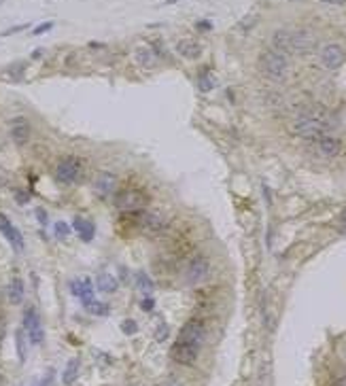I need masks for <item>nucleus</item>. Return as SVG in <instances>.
<instances>
[{
	"label": "nucleus",
	"mask_w": 346,
	"mask_h": 386,
	"mask_svg": "<svg viewBox=\"0 0 346 386\" xmlns=\"http://www.w3.org/2000/svg\"><path fill=\"white\" fill-rule=\"evenodd\" d=\"M259 70L266 79H270L274 83H282L289 75V59L282 53L266 51L259 57Z\"/></svg>",
	"instance_id": "nucleus-2"
},
{
	"label": "nucleus",
	"mask_w": 346,
	"mask_h": 386,
	"mask_svg": "<svg viewBox=\"0 0 346 386\" xmlns=\"http://www.w3.org/2000/svg\"><path fill=\"white\" fill-rule=\"evenodd\" d=\"M53 234H55V238H59V240H66L68 238V234H70V227L66 225V223H55V227H53Z\"/></svg>",
	"instance_id": "nucleus-26"
},
{
	"label": "nucleus",
	"mask_w": 346,
	"mask_h": 386,
	"mask_svg": "<svg viewBox=\"0 0 346 386\" xmlns=\"http://www.w3.org/2000/svg\"><path fill=\"white\" fill-rule=\"evenodd\" d=\"M0 234H3L7 240H9V244L13 246L15 250H21L23 248V238L19 234V229L9 221V216L5 214H0Z\"/></svg>",
	"instance_id": "nucleus-12"
},
{
	"label": "nucleus",
	"mask_w": 346,
	"mask_h": 386,
	"mask_svg": "<svg viewBox=\"0 0 346 386\" xmlns=\"http://www.w3.org/2000/svg\"><path fill=\"white\" fill-rule=\"evenodd\" d=\"M5 335H7V320H5V314L0 312V344L5 342Z\"/></svg>",
	"instance_id": "nucleus-32"
},
{
	"label": "nucleus",
	"mask_w": 346,
	"mask_h": 386,
	"mask_svg": "<svg viewBox=\"0 0 346 386\" xmlns=\"http://www.w3.org/2000/svg\"><path fill=\"white\" fill-rule=\"evenodd\" d=\"M32 386H37V384H32Z\"/></svg>",
	"instance_id": "nucleus-42"
},
{
	"label": "nucleus",
	"mask_w": 346,
	"mask_h": 386,
	"mask_svg": "<svg viewBox=\"0 0 346 386\" xmlns=\"http://www.w3.org/2000/svg\"><path fill=\"white\" fill-rule=\"evenodd\" d=\"M198 87H200V91H210L212 87H214V81H212V77L208 75H200V79H198Z\"/></svg>",
	"instance_id": "nucleus-25"
},
{
	"label": "nucleus",
	"mask_w": 346,
	"mask_h": 386,
	"mask_svg": "<svg viewBox=\"0 0 346 386\" xmlns=\"http://www.w3.org/2000/svg\"><path fill=\"white\" fill-rule=\"evenodd\" d=\"M210 274V263L206 257H196L187 268V282L189 284H200L208 278Z\"/></svg>",
	"instance_id": "nucleus-10"
},
{
	"label": "nucleus",
	"mask_w": 346,
	"mask_h": 386,
	"mask_svg": "<svg viewBox=\"0 0 346 386\" xmlns=\"http://www.w3.org/2000/svg\"><path fill=\"white\" fill-rule=\"evenodd\" d=\"M176 340L178 342H185V344L194 346V348H198V350H200L202 344H204V340H206V325H204V320H200V318L187 320L183 325V329H181V333H178Z\"/></svg>",
	"instance_id": "nucleus-4"
},
{
	"label": "nucleus",
	"mask_w": 346,
	"mask_h": 386,
	"mask_svg": "<svg viewBox=\"0 0 346 386\" xmlns=\"http://www.w3.org/2000/svg\"><path fill=\"white\" fill-rule=\"evenodd\" d=\"M329 121L325 115L321 113H308V115H302L300 119H295L293 125H291V132L295 136L300 138H308V140H319L321 136L327 134L329 130Z\"/></svg>",
	"instance_id": "nucleus-1"
},
{
	"label": "nucleus",
	"mask_w": 346,
	"mask_h": 386,
	"mask_svg": "<svg viewBox=\"0 0 346 386\" xmlns=\"http://www.w3.org/2000/svg\"><path fill=\"white\" fill-rule=\"evenodd\" d=\"M158 386H183V382L181 380H178L176 376H168V378H164Z\"/></svg>",
	"instance_id": "nucleus-30"
},
{
	"label": "nucleus",
	"mask_w": 346,
	"mask_h": 386,
	"mask_svg": "<svg viewBox=\"0 0 346 386\" xmlns=\"http://www.w3.org/2000/svg\"><path fill=\"white\" fill-rule=\"evenodd\" d=\"M272 51L282 53V55L291 53V30L280 28L272 34Z\"/></svg>",
	"instance_id": "nucleus-15"
},
{
	"label": "nucleus",
	"mask_w": 346,
	"mask_h": 386,
	"mask_svg": "<svg viewBox=\"0 0 346 386\" xmlns=\"http://www.w3.org/2000/svg\"><path fill=\"white\" fill-rule=\"evenodd\" d=\"M166 337H168V325L162 323L160 327H158V333H155V340H158V342H164Z\"/></svg>",
	"instance_id": "nucleus-29"
},
{
	"label": "nucleus",
	"mask_w": 346,
	"mask_h": 386,
	"mask_svg": "<svg viewBox=\"0 0 346 386\" xmlns=\"http://www.w3.org/2000/svg\"><path fill=\"white\" fill-rule=\"evenodd\" d=\"M28 28V23H21V26H15V28H9L3 32V36H9V34H15V32H21V30H26Z\"/></svg>",
	"instance_id": "nucleus-35"
},
{
	"label": "nucleus",
	"mask_w": 346,
	"mask_h": 386,
	"mask_svg": "<svg viewBox=\"0 0 346 386\" xmlns=\"http://www.w3.org/2000/svg\"><path fill=\"white\" fill-rule=\"evenodd\" d=\"M70 291H73L75 297H79L83 304L93 299V284L89 278H79V280H73L70 282Z\"/></svg>",
	"instance_id": "nucleus-16"
},
{
	"label": "nucleus",
	"mask_w": 346,
	"mask_h": 386,
	"mask_svg": "<svg viewBox=\"0 0 346 386\" xmlns=\"http://www.w3.org/2000/svg\"><path fill=\"white\" fill-rule=\"evenodd\" d=\"M96 284H98V288L102 293H113V291H117V278L113 274H100L98 276V280H96Z\"/></svg>",
	"instance_id": "nucleus-23"
},
{
	"label": "nucleus",
	"mask_w": 346,
	"mask_h": 386,
	"mask_svg": "<svg viewBox=\"0 0 346 386\" xmlns=\"http://www.w3.org/2000/svg\"><path fill=\"white\" fill-rule=\"evenodd\" d=\"M37 216H39V221H41L43 225H47V212H45L43 208H39V210H37Z\"/></svg>",
	"instance_id": "nucleus-36"
},
{
	"label": "nucleus",
	"mask_w": 346,
	"mask_h": 386,
	"mask_svg": "<svg viewBox=\"0 0 346 386\" xmlns=\"http://www.w3.org/2000/svg\"><path fill=\"white\" fill-rule=\"evenodd\" d=\"M17 352H19V359L23 361L26 359V348H23V333L17 331Z\"/></svg>",
	"instance_id": "nucleus-31"
},
{
	"label": "nucleus",
	"mask_w": 346,
	"mask_h": 386,
	"mask_svg": "<svg viewBox=\"0 0 346 386\" xmlns=\"http://www.w3.org/2000/svg\"><path fill=\"white\" fill-rule=\"evenodd\" d=\"M147 193L145 191H140V189H134V187H130V189H123V191H119L117 193V198H115V206L125 212V214H134V212H142L147 208Z\"/></svg>",
	"instance_id": "nucleus-3"
},
{
	"label": "nucleus",
	"mask_w": 346,
	"mask_h": 386,
	"mask_svg": "<svg viewBox=\"0 0 346 386\" xmlns=\"http://www.w3.org/2000/svg\"><path fill=\"white\" fill-rule=\"evenodd\" d=\"M79 369H81V361L79 359H70L68 361V365H66V369H64V373H62V380H64V384H73L77 378H79Z\"/></svg>",
	"instance_id": "nucleus-22"
},
{
	"label": "nucleus",
	"mask_w": 346,
	"mask_h": 386,
	"mask_svg": "<svg viewBox=\"0 0 346 386\" xmlns=\"http://www.w3.org/2000/svg\"><path fill=\"white\" fill-rule=\"evenodd\" d=\"M176 51L181 53L185 59H196V57H200V53H202L200 45H198L196 41H192V39H183V41H178V45H176Z\"/></svg>",
	"instance_id": "nucleus-18"
},
{
	"label": "nucleus",
	"mask_w": 346,
	"mask_h": 386,
	"mask_svg": "<svg viewBox=\"0 0 346 386\" xmlns=\"http://www.w3.org/2000/svg\"><path fill=\"white\" fill-rule=\"evenodd\" d=\"M11 138L17 144H26L30 140V121L26 117H15L11 121Z\"/></svg>",
	"instance_id": "nucleus-13"
},
{
	"label": "nucleus",
	"mask_w": 346,
	"mask_h": 386,
	"mask_svg": "<svg viewBox=\"0 0 346 386\" xmlns=\"http://www.w3.org/2000/svg\"><path fill=\"white\" fill-rule=\"evenodd\" d=\"M314 34L310 30H295L291 32V53H300V55H306L314 49Z\"/></svg>",
	"instance_id": "nucleus-9"
},
{
	"label": "nucleus",
	"mask_w": 346,
	"mask_h": 386,
	"mask_svg": "<svg viewBox=\"0 0 346 386\" xmlns=\"http://www.w3.org/2000/svg\"><path fill=\"white\" fill-rule=\"evenodd\" d=\"M325 3H333V5H342L344 0H325Z\"/></svg>",
	"instance_id": "nucleus-40"
},
{
	"label": "nucleus",
	"mask_w": 346,
	"mask_h": 386,
	"mask_svg": "<svg viewBox=\"0 0 346 386\" xmlns=\"http://www.w3.org/2000/svg\"><path fill=\"white\" fill-rule=\"evenodd\" d=\"M53 28V21H45L43 26H37L34 28V34H43V32H49Z\"/></svg>",
	"instance_id": "nucleus-33"
},
{
	"label": "nucleus",
	"mask_w": 346,
	"mask_h": 386,
	"mask_svg": "<svg viewBox=\"0 0 346 386\" xmlns=\"http://www.w3.org/2000/svg\"><path fill=\"white\" fill-rule=\"evenodd\" d=\"M344 59H346V53L340 45H327L321 51V64L327 70H338L344 64Z\"/></svg>",
	"instance_id": "nucleus-11"
},
{
	"label": "nucleus",
	"mask_w": 346,
	"mask_h": 386,
	"mask_svg": "<svg viewBox=\"0 0 346 386\" xmlns=\"http://www.w3.org/2000/svg\"><path fill=\"white\" fill-rule=\"evenodd\" d=\"M340 219H342V221H344V225H346V210L342 212V216H340Z\"/></svg>",
	"instance_id": "nucleus-41"
},
{
	"label": "nucleus",
	"mask_w": 346,
	"mask_h": 386,
	"mask_svg": "<svg viewBox=\"0 0 346 386\" xmlns=\"http://www.w3.org/2000/svg\"><path fill=\"white\" fill-rule=\"evenodd\" d=\"M138 284H140V288H142V291H145L147 295H151V293H153V282L147 278L145 274H138Z\"/></svg>",
	"instance_id": "nucleus-27"
},
{
	"label": "nucleus",
	"mask_w": 346,
	"mask_h": 386,
	"mask_svg": "<svg viewBox=\"0 0 346 386\" xmlns=\"http://www.w3.org/2000/svg\"><path fill=\"white\" fill-rule=\"evenodd\" d=\"M198 355H200L198 348L189 346V344H185V342H178V340H176V342L172 344V348H170L172 361H174V363L185 365V367H192L196 361H198Z\"/></svg>",
	"instance_id": "nucleus-8"
},
{
	"label": "nucleus",
	"mask_w": 346,
	"mask_h": 386,
	"mask_svg": "<svg viewBox=\"0 0 346 386\" xmlns=\"http://www.w3.org/2000/svg\"><path fill=\"white\" fill-rule=\"evenodd\" d=\"M115 187H117V178L111 172H100L93 178V191H96L98 196H111Z\"/></svg>",
	"instance_id": "nucleus-14"
},
{
	"label": "nucleus",
	"mask_w": 346,
	"mask_h": 386,
	"mask_svg": "<svg viewBox=\"0 0 346 386\" xmlns=\"http://www.w3.org/2000/svg\"><path fill=\"white\" fill-rule=\"evenodd\" d=\"M83 176V164L79 157H64L55 168V178L64 185H73Z\"/></svg>",
	"instance_id": "nucleus-5"
},
{
	"label": "nucleus",
	"mask_w": 346,
	"mask_h": 386,
	"mask_svg": "<svg viewBox=\"0 0 346 386\" xmlns=\"http://www.w3.org/2000/svg\"><path fill=\"white\" fill-rule=\"evenodd\" d=\"M121 329H123L125 335H132V333L138 331V325H136L134 320H123V323H121Z\"/></svg>",
	"instance_id": "nucleus-28"
},
{
	"label": "nucleus",
	"mask_w": 346,
	"mask_h": 386,
	"mask_svg": "<svg viewBox=\"0 0 346 386\" xmlns=\"http://www.w3.org/2000/svg\"><path fill=\"white\" fill-rule=\"evenodd\" d=\"M53 378H55V373L49 369L47 371V376L43 378V382H41V386H53Z\"/></svg>",
	"instance_id": "nucleus-34"
},
{
	"label": "nucleus",
	"mask_w": 346,
	"mask_h": 386,
	"mask_svg": "<svg viewBox=\"0 0 346 386\" xmlns=\"http://www.w3.org/2000/svg\"><path fill=\"white\" fill-rule=\"evenodd\" d=\"M319 151L325 155V157H336V155L342 151V142H340V138H336V136H321L319 140Z\"/></svg>",
	"instance_id": "nucleus-17"
},
{
	"label": "nucleus",
	"mask_w": 346,
	"mask_h": 386,
	"mask_svg": "<svg viewBox=\"0 0 346 386\" xmlns=\"http://www.w3.org/2000/svg\"><path fill=\"white\" fill-rule=\"evenodd\" d=\"M9 301L13 306H19L23 301V282H21L19 276H13L9 282Z\"/></svg>",
	"instance_id": "nucleus-21"
},
{
	"label": "nucleus",
	"mask_w": 346,
	"mask_h": 386,
	"mask_svg": "<svg viewBox=\"0 0 346 386\" xmlns=\"http://www.w3.org/2000/svg\"><path fill=\"white\" fill-rule=\"evenodd\" d=\"M142 308H145V310H151V308H153V299L149 297V299L142 301Z\"/></svg>",
	"instance_id": "nucleus-37"
},
{
	"label": "nucleus",
	"mask_w": 346,
	"mask_h": 386,
	"mask_svg": "<svg viewBox=\"0 0 346 386\" xmlns=\"http://www.w3.org/2000/svg\"><path fill=\"white\" fill-rule=\"evenodd\" d=\"M85 308H87L89 314H96V316H104V314H109V306L102 304V301H96V299L87 301Z\"/></svg>",
	"instance_id": "nucleus-24"
},
{
	"label": "nucleus",
	"mask_w": 346,
	"mask_h": 386,
	"mask_svg": "<svg viewBox=\"0 0 346 386\" xmlns=\"http://www.w3.org/2000/svg\"><path fill=\"white\" fill-rule=\"evenodd\" d=\"M41 55H43V49H37V51H34V53H32V57H34V59H39Z\"/></svg>",
	"instance_id": "nucleus-39"
},
{
	"label": "nucleus",
	"mask_w": 346,
	"mask_h": 386,
	"mask_svg": "<svg viewBox=\"0 0 346 386\" xmlns=\"http://www.w3.org/2000/svg\"><path fill=\"white\" fill-rule=\"evenodd\" d=\"M198 28H200V30H208V28H210V23H208V21H200V26H198Z\"/></svg>",
	"instance_id": "nucleus-38"
},
{
	"label": "nucleus",
	"mask_w": 346,
	"mask_h": 386,
	"mask_svg": "<svg viewBox=\"0 0 346 386\" xmlns=\"http://www.w3.org/2000/svg\"><path fill=\"white\" fill-rule=\"evenodd\" d=\"M23 331L28 333V340L34 346L43 342L45 331H43L41 318H39V314H37V310H34V308H28L26 312H23Z\"/></svg>",
	"instance_id": "nucleus-7"
},
{
	"label": "nucleus",
	"mask_w": 346,
	"mask_h": 386,
	"mask_svg": "<svg viewBox=\"0 0 346 386\" xmlns=\"http://www.w3.org/2000/svg\"><path fill=\"white\" fill-rule=\"evenodd\" d=\"M134 55H136L138 66H142V68H153L158 64V55H155V51L151 47H138Z\"/></svg>",
	"instance_id": "nucleus-19"
},
{
	"label": "nucleus",
	"mask_w": 346,
	"mask_h": 386,
	"mask_svg": "<svg viewBox=\"0 0 346 386\" xmlns=\"http://www.w3.org/2000/svg\"><path fill=\"white\" fill-rule=\"evenodd\" d=\"M138 225H140V229L147 236H158V234H162L164 229H166V214L162 210H158V208L142 210Z\"/></svg>",
	"instance_id": "nucleus-6"
},
{
	"label": "nucleus",
	"mask_w": 346,
	"mask_h": 386,
	"mask_svg": "<svg viewBox=\"0 0 346 386\" xmlns=\"http://www.w3.org/2000/svg\"><path fill=\"white\" fill-rule=\"evenodd\" d=\"M333 386H338V384H333Z\"/></svg>",
	"instance_id": "nucleus-43"
},
{
	"label": "nucleus",
	"mask_w": 346,
	"mask_h": 386,
	"mask_svg": "<svg viewBox=\"0 0 346 386\" xmlns=\"http://www.w3.org/2000/svg\"><path fill=\"white\" fill-rule=\"evenodd\" d=\"M75 232L79 234V238L83 240V242H91L93 240V234H96V227H93V223H89V221H85V219H75Z\"/></svg>",
	"instance_id": "nucleus-20"
}]
</instances>
